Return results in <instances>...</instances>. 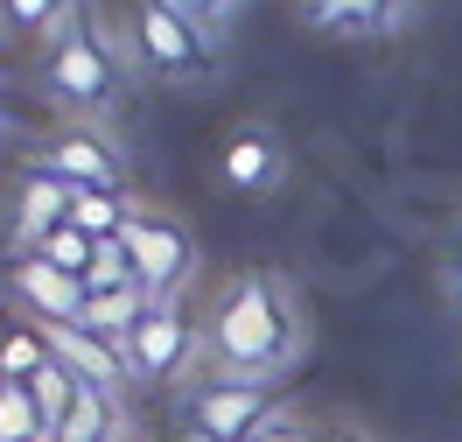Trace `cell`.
I'll use <instances>...</instances> for the list:
<instances>
[{
  "instance_id": "3957f363",
  "label": "cell",
  "mask_w": 462,
  "mask_h": 442,
  "mask_svg": "<svg viewBox=\"0 0 462 442\" xmlns=\"http://www.w3.org/2000/svg\"><path fill=\"white\" fill-rule=\"evenodd\" d=\"M273 421V386L266 380H210L189 393V428L203 442H260Z\"/></svg>"
},
{
  "instance_id": "4fadbf2b",
  "label": "cell",
  "mask_w": 462,
  "mask_h": 442,
  "mask_svg": "<svg viewBox=\"0 0 462 442\" xmlns=\"http://www.w3.org/2000/svg\"><path fill=\"white\" fill-rule=\"evenodd\" d=\"M57 358V344H50V324H7L0 330V380H35L42 365Z\"/></svg>"
},
{
  "instance_id": "ac0fdd59",
  "label": "cell",
  "mask_w": 462,
  "mask_h": 442,
  "mask_svg": "<svg viewBox=\"0 0 462 442\" xmlns=\"http://www.w3.org/2000/svg\"><path fill=\"white\" fill-rule=\"evenodd\" d=\"M98 246H106V239H91L85 225H78V218H63V225H57L50 239H42L35 253H42V260H57L63 274H78V281H85V267L98 260Z\"/></svg>"
},
{
  "instance_id": "484cf974",
  "label": "cell",
  "mask_w": 462,
  "mask_h": 442,
  "mask_svg": "<svg viewBox=\"0 0 462 442\" xmlns=\"http://www.w3.org/2000/svg\"><path fill=\"white\" fill-rule=\"evenodd\" d=\"M98 442H126V436H119V428H113V436H98Z\"/></svg>"
},
{
  "instance_id": "5b68a950",
  "label": "cell",
  "mask_w": 462,
  "mask_h": 442,
  "mask_svg": "<svg viewBox=\"0 0 462 442\" xmlns=\"http://www.w3.org/2000/svg\"><path fill=\"white\" fill-rule=\"evenodd\" d=\"M119 246L134 253V274L154 302H169L189 274H197V239L182 232L175 218H154V211H134V225L119 232Z\"/></svg>"
},
{
  "instance_id": "d4e9b609",
  "label": "cell",
  "mask_w": 462,
  "mask_h": 442,
  "mask_svg": "<svg viewBox=\"0 0 462 442\" xmlns=\"http://www.w3.org/2000/svg\"><path fill=\"white\" fill-rule=\"evenodd\" d=\"M329 442H372V436H365V428H337Z\"/></svg>"
},
{
  "instance_id": "8fae6325",
  "label": "cell",
  "mask_w": 462,
  "mask_h": 442,
  "mask_svg": "<svg viewBox=\"0 0 462 442\" xmlns=\"http://www.w3.org/2000/svg\"><path fill=\"white\" fill-rule=\"evenodd\" d=\"M147 309H154V295L134 281V288H113V295H85V316H78V324L98 330V337H113V344H126V337L141 330Z\"/></svg>"
},
{
  "instance_id": "7c38bea8",
  "label": "cell",
  "mask_w": 462,
  "mask_h": 442,
  "mask_svg": "<svg viewBox=\"0 0 462 442\" xmlns=\"http://www.w3.org/2000/svg\"><path fill=\"white\" fill-rule=\"evenodd\" d=\"M273 176H281V147L266 134H231L225 141V183L231 190H266Z\"/></svg>"
},
{
  "instance_id": "9c48e42d",
  "label": "cell",
  "mask_w": 462,
  "mask_h": 442,
  "mask_svg": "<svg viewBox=\"0 0 462 442\" xmlns=\"http://www.w3.org/2000/svg\"><path fill=\"white\" fill-rule=\"evenodd\" d=\"M50 344H57V358L85 386H98V393H119V386L134 380L126 344H113V337H98V330H85V324H50Z\"/></svg>"
},
{
  "instance_id": "5bb4252c",
  "label": "cell",
  "mask_w": 462,
  "mask_h": 442,
  "mask_svg": "<svg viewBox=\"0 0 462 442\" xmlns=\"http://www.w3.org/2000/svg\"><path fill=\"white\" fill-rule=\"evenodd\" d=\"M0 442H50V421L35 408L29 380H0Z\"/></svg>"
},
{
  "instance_id": "52a82bcc",
  "label": "cell",
  "mask_w": 462,
  "mask_h": 442,
  "mask_svg": "<svg viewBox=\"0 0 462 442\" xmlns=\"http://www.w3.org/2000/svg\"><path fill=\"white\" fill-rule=\"evenodd\" d=\"M7 288L22 295L42 324H78L85 316V281L63 274L57 260H42V253H14L7 260Z\"/></svg>"
},
{
  "instance_id": "8992f818",
  "label": "cell",
  "mask_w": 462,
  "mask_h": 442,
  "mask_svg": "<svg viewBox=\"0 0 462 442\" xmlns=\"http://www.w3.org/2000/svg\"><path fill=\"white\" fill-rule=\"evenodd\" d=\"M189 358H197V324H182V309H169V302H154L141 316V330L126 337L134 380H175Z\"/></svg>"
},
{
  "instance_id": "ffe728a7",
  "label": "cell",
  "mask_w": 462,
  "mask_h": 442,
  "mask_svg": "<svg viewBox=\"0 0 462 442\" xmlns=\"http://www.w3.org/2000/svg\"><path fill=\"white\" fill-rule=\"evenodd\" d=\"M141 274H134V253L119 246V239H106L98 246V260L85 267V295H113V288H134Z\"/></svg>"
},
{
  "instance_id": "4316f807",
  "label": "cell",
  "mask_w": 462,
  "mask_h": 442,
  "mask_svg": "<svg viewBox=\"0 0 462 442\" xmlns=\"http://www.w3.org/2000/svg\"><path fill=\"white\" fill-rule=\"evenodd\" d=\"M197 442H203V436H197Z\"/></svg>"
},
{
  "instance_id": "6da1fadb",
  "label": "cell",
  "mask_w": 462,
  "mask_h": 442,
  "mask_svg": "<svg viewBox=\"0 0 462 442\" xmlns=\"http://www.w3.org/2000/svg\"><path fill=\"white\" fill-rule=\"evenodd\" d=\"M294 352V309L273 288V274L231 281L210 324V358L225 365V380H273Z\"/></svg>"
},
{
  "instance_id": "7a4b0ae2",
  "label": "cell",
  "mask_w": 462,
  "mask_h": 442,
  "mask_svg": "<svg viewBox=\"0 0 462 442\" xmlns=\"http://www.w3.org/2000/svg\"><path fill=\"white\" fill-rule=\"evenodd\" d=\"M42 91L57 99V106H70V113H106L119 91V63L106 57V42L78 22V29L57 35V50L42 57Z\"/></svg>"
},
{
  "instance_id": "30bf717a",
  "label": "cell",
  "mask_w": 462,
  "mask_h": 442,
  "mask_svg": "<svg viewBox=\"0 0 462 442\" xmlns=\"http://www.w3.org/2000/svg\"><path fill=\"white\" fill-rule=\"evenodd\" d=\"M42 162H50L70 190H119V169H126V162H119V147L98 141V134H85V127H63Z\"/></svg>"
},
{
  "instance_id": "7402d4cb",
  "label": "cell",
  "mask_w": 462,
  "mask_h": 442,
  "mask_svg": "<svg viewBox=\"0 0 462 442\" xmlns=\"http://www.w3.org/2000/svg\"><path fill=\"white\" fill-rule=\"evenodd\" d=\"M260 442H329V436H316V428H309V421H294V414H273Z\"/></svg>"
},
{
  "instance_id": "2e32d148",
  "label": "cell",
  "mask_w": 462,
  "mask_h": 442,
  "mask_svg": "<svg viewBox=\"0 0 462 442\" xmlns=\"http://www.w3.org/2000/svg\"><path fill=\"white\" fill-rule=\"evenodd\" d=\"M119 421H113V393H98V386H85L78 400H70V414L57 421V436L50 442H98V436H113Z\"/></svg>"
},
{
  "instance_id": "603a6c76",
  "label": "cell",
  "mask_w": 462,
  "mask_h": 442,
  "mask_svg": "<svg viewBox=\"0 0 462 442\" xmlns=\"http://www.w3.org/2000/svg\"><path fill=\"white\" fill-rule=\"evenodd\" d=\"M169 7H182V14H197L203 29H210V22H225L231 7H238V0H169Z\"/></svg>"
},
{
  "instance_id": "9a60e30c",
  "label": "cell",
  "mask_w": 462,
  "mask_h": 442,
  "mask_svg": "<svg viewBox=\"0 0 462 442\" xmlns=\"http://www.w3.org/2000/svg\"><path fill=\"white\" fill-rule=\"evenodd\" d=\"M134 197H126V190H78V204H70V218H78V225H85L91 239H119L126 232V225H134Z\"/></svg>"
},
{
  "instance_id": "e0dca14e",
  "label": "cell",
  "mask_w": 462,
  "mask_h": 442,
  "mask_svg": "<svg viewBox=\"0 0 462 442\" xmlns=\"http://www.w3.org/2000/svg\"><path fill=\"white\" fill-rule=\"evenodd\" d=\"M309 14H316L322 29H344V35H372L393 22V0H309Z\"/></svg>"
},
{
  "instance_id": "cb8c5ba5",
  "label": "cell",
  "mask_w": 462,
  "mask_h": 442,
  "mask_svg": "<svg viewBox=\"0 0 462 442\" xmlns=\"http://www.w3.org/2000/svg\"><path fill=\"white\" fill-rule=\"evenodd\" d=\"M448 260H456V281H462V225H456V239H448Z\"/></svg>"
},
{
  "instance_id": "ba28073f",
  "label": "cell",
  "mask_w": 462,
  "mask_h": 442,
  "mask_svg": "<svg viewBox=\"0 0 462 442\" xmlns=\"http://www.w3.org/2000/svg\"><path fill=\"white\" fill-rule=\"evenodd\" d=\"M70 204H78V190H70L50 162H35L29 176H22V190H14V246H22V253H35V246L57 232L63 218H70Z\"/></svg>"
},
{
  "instance_id": "d6986e66",
  "label": "cell",
  "mask_w": 462,
  "mask_h": 442,
  "mask_svg": "<svg viewBox=\"0 0 462 442\" xmlns=\"http://www.w3.org/2000/svg\"><path fill=\"white\" fill-rule=\"evenodd\" d=\"M29 386H35V408H42V421H50V436H57V421L70 414V400L85 393V380H78V372H70L63 358H50V365H42Z\"/></svg>"
},
{
  "instance_id": "277c9868",
  "label": "cell",
  "mask_w": 462,
  "mask_h": 442,
  "mask_svg": "<svg viewBox=\"0 0 462 442\" xmlns=\"http://www.w3.org/2000/svg\"><path fill=\"white\" fill-rule=\"evenodd\" d=\"M134 42H141V63H154L162 78H197L210 63V29L169 0H134Z\"/></svg>"
},
{
  "instance_id": "44dd1931",
  "label": "cell",
  "mask_w": 462,
  "mask_h": 442,
  "mask_svg": "<svg viewBox=\"0 0 462 442\" xmlns=\"http://www.w3.org/2000/svg\"><path fill=\"white\" fill-rule=\"evenodd\" d=\"M0 14H7V29H14V35H42L63 14V0H0Z\"/></svg>"
}]
</instances>
